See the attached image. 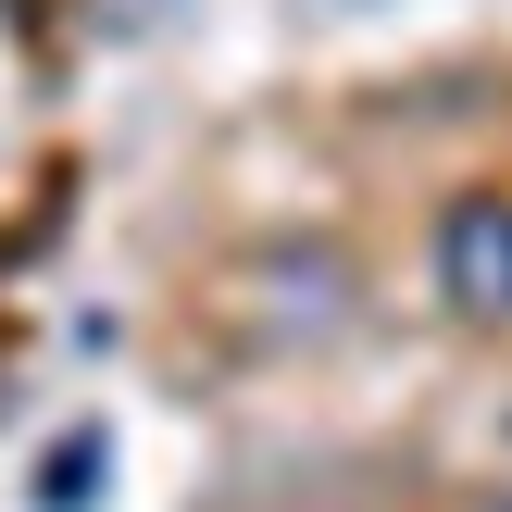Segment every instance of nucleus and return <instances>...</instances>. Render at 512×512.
Returning <instances> with one entry per match:
<instances>
[{"mask_svg":"<svg viewBox=\"0 0 512 512\" xmlns=\"http://www.w3.org/2000/svg\"><path fill=\"white\" fill-rule=\"evenodd\" d=\"M438 275H450V300H463V313H512V200H475V213H450Z\"/></svg>","mask_w":512,"mask_h":512,"instance_id":"nucleus-1","label":"nucleus"},{"mask_svg":"<svg viewBox=\"0 0 512 512\" xmlns=\"http://www.w3.org/2000/svg\"><path fill=\"white\" fill-rule=\"evenodd\" d=\"M88 488H100V438H75V450L38 463V500H88Z\"/></svg>","mask_w":512,"mask_h":512,"instance_id":"nucleus-2","label":"nucleus"}]
</instances>
